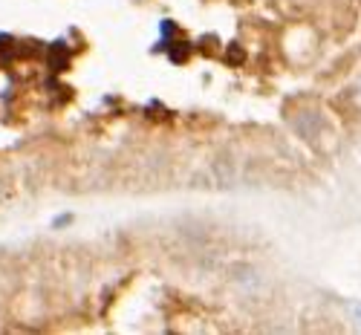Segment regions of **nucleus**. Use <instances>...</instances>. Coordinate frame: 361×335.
Wrapping results in <instances>:
<instances>
[{"mask_svg":"<svg viewBox=\"0 0 361 335\" xmlns=\"http://www.w3.org/2000/svg\"><path fill=\"white\" fill-rule=\"evenodd\" d=\"M347 312L358 321V327H361V300H347Z\"/></svg>","mask_w":361,"mask_h":335,"instance_id":"1","label":"nucleus"}]
</instances>
